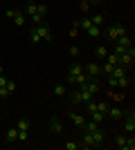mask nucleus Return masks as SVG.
<instances>
[{"mask_svg":"<svg viewBox=\"0 0 135 150\" xmlns=\"http://www.w3.org/2000/svg\"><path fill=\"white\" fill-rule=\"evenodd\" d=\"M52 29H50V25H47V23H39V25H34L32 29H29V43L32 45H39L41 40H47V43H50L52 40Z\"/></svg>","mask_w":135,"mask_h":150,"instance_id":"nucleus-1","label":"nucleus"},{"mask_svg":"<svg viewBox=\"0 0 135 150\" xmlns=\"http://www.w3.org/2000/svg\"><path fill=\"white\" fill-rule=\"evenodd\" d=\"M122 121H124V134H133L135 132V112H133V108L131 110H124V117H122Z\"/></svg>","mask_w":135,"mask_h":150,"instance_id":"nucleus-2","label":"nucleus"},{"mask_svg":"<svg viewBox=\"0 0 135 150\" xmlns=\"http://www.w3.org/2000/svg\"><path fill=\"white\" fill-rule=\"evenodd\" d=\"M104 34H106V38H108V40H113V43H115V40H117L119 36L129 34V31H126V27H124V25H119V23H113V25H110L108 29L104 31Z\"/></svg>","mask_w":135,"mask_h":150,"instance_id":"nucleus-3","label":"nucleus"},{"mask_svg":"<svg viewBox=\"0 0 135 150\" xmlns=\"http://www.w3.org/2000/svg\"><path fill=\"white\" fill-rule=\"evenodd\" d=\"M133 63H135V47L131 45L126 52L119 54V65H124V67H133Z\"/></svg>","mask_w":135,"mask_h":150,"instance_id":"nucleus-4","label":"nucleus"},{"mask_svg":"<svg viewBox=\"0 0 135 150\" xmlns=\"http://www.w3.org/2000/svg\"><path fill=\"white\" fill-rule=\"evenodd\" d=\"M84 72V65H79V63H72L70 67H68V83L70 85H77V79L79 74Z\"/></svg>","mask_w":135,"mask_h":150,"instance_id":"nucleus-5","label":"nucleus"},{"mask_svg":"<svg viewBox=\"0 0 135 150\" xmlns=\"http://www.w3.org/2000/svg\"><path fill=\"white\" fill-rule=\"evenodd\" d=\"M84 72L88 76H99V74H101V65H99L97 61H90L88 65H84Z\"/></svg>","mask_w":135,"mask_h":150,"instance_id":"nucleus-6","label":"nucleus"},{"mask_svg":"<svg viewBox=\"0 0 135 150\" xmlns=\"http://www.w3.org/2000/svg\"><path fill=\"white\" fill-rule=\"evenodd\" d=\"M27 16V18H34V16H41L39 13V2H34V0H29V2H27L25 5V11H23ZM41 18H43V16H41Z\"/></svg>","mask_w":135,"mask_h":150,"instance_id":"nucleus-7","label":"nucleus"},{"mask_svg":"<svg viewBox=\"0 0 135 150\" xmlns=\"http://www.w3.org/2000/svg\"><path fill=\"white\" fill-rule=\"evenodd\" d=\"M86 112L90 114V121H95V123H101V121H106V114L99 112V110H95V108L86 105Z\"/></svg>","mask_w":135,"mask_h":150,"instance_id":"nucleus-8","label":"nucleus"},{"mask_svg":"<svg viewBox=\"0 0 135 150\" xmlns=\"http://www.w3.org/2000/svg\"><path fill=\"white\" fill-rule=\"evenodd\" d=\"M92 141H95V148L104 146V141H106V132H104L101 128H95V130H92Z\"/></svg>","mask_w":135,"mask_h":150,"instance_id":"nucleus-9","label":"nucleus"},{"mask_svg":"<svg viewBox=\"0 0 135 150\" xmlns=\"http://www.w3.org/2000/svg\"><path fill=\"white\" fill-rule=\"evenodd\" d=\"M122 117H124V110H119V108H113V105H110V108H108V112H106V119H110V121H122Z\"/></svg>","mask_w":135,"mask_h":150,"instance_id":"nucleus-10","label":"nucleus"},{"mask_svg":"<svg viewBox=\"0 0 135 150\" xmlns=\"http://www.w3.org/2000/svg\"><path fill=\"white\" fill-rule=\"evenodd\" d=\"M68 99H70V103H74V105H81L84 103V99H81V90H68Z\"/></svg>","mask_w":135,"mask_h":150,"instance_id":"nucleus-11","label":"nucleus"},{"mask_svg":"<svg viewBox=\"0 0 135 150\" xmlns=\"http://www.w3.org/2000/svg\"><path fill=\"white\" fill-rule=\"evenodd\" d=\"M50 132H52V134H61V132H63L61 119H56V117H52V119H50Z\"/></svg>","mask_w":135,"mask_h":150,"instance_id":"nucleus-12","label":"nucleus"},{"mask_svg":"<svg viewBox=\"0 0 135 150\" xmlns=\"http://www.w3.org/2000/svg\"><path fill=\"white\" fill-rule=\"evenodd\" d=\"M92 146H95V141H92V132H86L84 130V137H81L79 148H92Z\"/></svg>","mask_w":135,"mask_h":150,"instance_id":"nucleus-13","label":"nucleus"},{"mask_svg":"<svg viewBox=\"0 0 135 150\" xmlns=\"http://www.w3.org/2000/svg\"><path fill=\"white\" fill-rule=\"evenodd\" d=\"M25 18H27V16L20 11V9H16L14 16H11V20H14V25H16V27H23V25H25Z\"/></svg>","mask_w":135,"mask_h":150,"instance_id":"nucleus-14","label":"nucleus"},{"mask_svg":"<svg viewBox=\"0 0 135 150\" xmlns=\"http://www.w3.org/2000/svg\"><path fill=\"white\" fill-rule=\"evenodd\" d=\"M84 90H88L90 94H97L99 90H101V85H99V83L95 81V76H92V79H90V81H88V83L84 85Z\"/></svg>","mask_w":135,"mask_h":150,"instance_id":"nucleus-15","label":"nucleus"},{"mask_svg":"<svg viewBox=\"0 0 135 150\" xmlns=\"http://www.w3.org/2000/svg\"><path fill=\"white\" fill-rule=\"evenodd\" d=\"M70 119H72V123L77 125V128H84V123H86V117L79 114V112H70Z\"/></svg>","mask_w":135,"mask_h":150,"instance_id":"nucleus-16","label":"nucleus"},{"mask_svg":"<svg viewBox=\"0 0 135 150\" xmlns=\"http://www.w3.org/2000/svg\"><path fill=\"white\" fill-rule=\"evenodd\" d=\"M86 34H88V36H92V38H97V36H104V29L99 25H90L88 29H86Z\"/></svg>","mask_w":135,"mask_h":150,"instance_id":"nucleus-17","label":"nucleus"},{"mask_svg":"<svg viewBox=\"0 0 135 150\" xmlns=\"http://www.w3.org/2000/svg\"><path fill=\"white\" fill-rule=\"evenodd\" d=\"M16 128H18V130H23V132H29V128H32V121L27 119V117H23V119H18Z\"/></svg>","mask_w":135,"mask_h":150,"instance_id":"nucleus-18","label":"nucleus"},{"mask_svg":"<svg viewBox=\"0 0 135 150\" xmlns=\"http://www.w3.org/2000/svg\"><path fill=\"white\" fill-rule=\"evenodd\" d=\"M5 139L9 141V144L18 141V128H16V125H14V128H9V130H7V134H5Z\"/></svg>","mask_w":135,"mask_h":150,"instance_id":"nucleus-19","label":"nucleus"},{"mask_svg":"<svg viewBox=\"0 0 135 150\" xmlns=\"http://www.w3.org/2000/svg\"><path fill=\"white\" fill-rule=\"evenodd\" d=\"M106 56H108V47H106V45H99V47L95 50V58L97 61H104Z\"/></svg>","mask_w":135,"mask_h":150,"instance_id":"nucleus-20","label":"nucleus"},{"mask_svg":"<svg viewBox=\"0 0 135 150\" xmlns=\"http://www.w3.org/2000/svg\"><path fill=\"white\" fill-rule=\"evenodd\" d=\"M113 141H115V144H113V146H115V148H126V134H115V139H113Z\"/></svg>","mask_w":135,"mask_h":150,"instance_id":"nucleus-21","label":"nucleus"},{"mask_svg":"<svg viewBox=\"0 0 135 150\" xmlns=\"http://www.w3.org/2000/svg\"><path fill=\"white\" fill-rule=\"evenodd\" d=\"M129 76H119V79H117V81H115V90L117 88H119V90H124V88H129Z\"/></svg>","mask_w":135,"mask_h":150,"instance_id":"nucleus-22","label":"nucleus"},{"mask_svg":"<svg viewBox=\"0 0 135 150\" xmlns=\"http://www.w3.org/2000/svg\"><path fill=\"white\" fill-rule=\"evenodd\" d=\"M52 92H54V96H65V92H68V88H65V85H61V83H56Z\"/></svg>","mask_w":135,"mask_h":150,"instance_id":"nucleus-23","label":"nucleus"},{"mask_svg":"<svg viewBox=\"0 0 135 150\" xmlns=\"http://www.w3.org/2000/svg\"><path fill=\"white\" fill-rule=\"evenodd\" d=\"M90 25H92V20H90V16H88V18H81V20H79V23H77V27H79V29H88V27Z\"/></svg>","mask_w":135,"mask_h":150,"instance_id":"nucleus-24","label":"nucleus"},{"mask_svg":"<svg viewBox=\"0 0 135 150\" xmlns=\"http://www.w3.org/2000/svg\"><path fill=\"white\" fill-rule=\"evenodd\" d=\"M90 20H92V25H104V13H95V16H90Z\"/></svg>","mask_w":135,"mask_h":150,"instance_id":"nucleus-25","label":"nucleus"},{"mask_svg":"<svg viewBox=\"0 0 135 150\" xmlns=\"http://www.w3.org/2000/svg\"><path fill=\"white\" fill-rule=\"evenodd\" d=\"M124 150H135V137L133 134H126V148Z\"/></svg>","mask_w":135,"mask_h":150,"instance_id":"nucleus-26","label":"nucleus"},{"mask_svg":"<svg viewBox=\"0 0 135 150\" xmlns=\"http://www.w3.org/2000/svg\"><path fill=\"white\" fill-rule=\"evenodd\" d=\"M106 63H110V65H117V63H119V56H117V54H113V52H108Z\"/></svg>","mask_w":135,"mask_h":150,"instance_id":"nucleus-27","label":"nucleus"},{"mask_svg":"<svg viewBox=\"0 0 135 150\" xmlns=\"http://www.w3.org/2000/svg\"><path fill=\"white\" fill-rule=\"evenodd\" d=\"M18 141H20V144L29 141V132H23V130H18Z\"/></svg>","mask_w":135,"mask_h":150,"instance_id":"nucleus-28","label":"nucleus"},{"mask_svg":"<svg viewBox=\"0 0 135 150\" xmlns=\"http://www.w3.org/2000/svg\"><path fill=\"white\" fill-rule=\"evenodd\" d=\"M63 148H65V150H77V148H79V144H77V141H65Z\"/></svg>","mask_w":135,"mask_h":150,"instance_id":"nucleus-29","label":"nucleus"},{"mask_svg":"<svg viewBox=\"0 0 135 150\" xmlns=\"http://www.w3.org/2000/svg\"><path fill=\"white\" fill-rule=\"evenodd\" d=\"M11 94H9V90L7 88H0V99H9Z\"/></svg>","mask_w":135,"mask_h":150,"instance_id":"nucleus-30","label":"nucleus"},{"mask_svg":"<svg viewBox=\"0 0 135 150\" xmlns=\"http://www.w3.org/2000/svg\"><path fill=\"white\" fill-rule=\"evenodd\" d=\"M70 56H72V58L79 56V47H77V45H72V47H70Z\"/></svg>","mask_w":135,"mask_h":150,"instance_id":"nucleus-31","label":"nucleus"},{"mask_svg":"<svg viewBox=\"0 0 135 150\" xmlns=\"http://www.w3.org/2000/svg\"><path fill=\"white\" fill-rule=\"evenodd\" d=\"M77 29H79V27H77V23H74L72 29H70V38H77Z\"/></svg>","mask_w":135,"mask_h":150,"instance_id":"nucleus-32","label":"nucleus"},{"mask_svg":"<svg viewBox=\"0 0 135 150\" xmlns=\"http://www.w3.org/2000/svg\"><path fill=\"white\" fill-rule=\"evenodd\" d=\"M7 81H9V79H7L5 74H0V88H5V85H7Z\"/></svg>","mask_w":135,"mask_h":150,"instance_id":"nucleus-33","label":"nucleus"},{"mask_svg":"<svg viewBox=\"0 0 135 150\" xmlns=\"http://www.w3.org/2000/svg\"><path fill=\"white\" fill-rule=\"evenodd\" d=\"M88 7H90V2H88V0H84V2H81V11H88Z\"/></svg>","mask_w":135,"mask_h":150,"instance_id":"nucleus-34","label":"nucleus"},{"mask_svg":"<svg viewBox=\"0 0 135 150\" xmlns=\"http://www.w3.org/2000/svg\"><path fill=\"white\" fill-rule=\"evenodd\" d=\"M0 74H5V67H2V65H0Z\"/></svg>","mask_w":135,"mask_h":150,"instance_id":"nucleus-35","label":"nucleus"},{"mask_svg":"<svg viewBox=\"0 0 135 150\" xmlns=\"http://www.w3.org/2000/svg\"><path fill=\"white\" fill-rule=\"evenodd\" d=\"M95 2H99V5H101V2H106V0H95Z\"/></svg>","mask_w":135,"mask_h":150,"instance_id":"nucleus-36","label":"nucleus"}]
</instances>
